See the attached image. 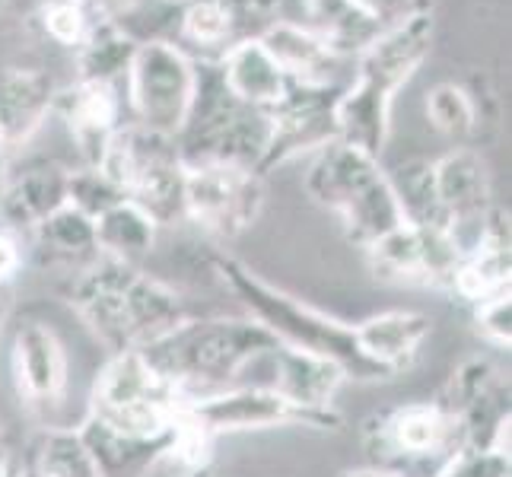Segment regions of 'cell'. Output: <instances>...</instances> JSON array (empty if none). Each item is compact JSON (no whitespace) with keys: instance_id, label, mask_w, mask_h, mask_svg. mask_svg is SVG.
<instances>
[{"instance_id":"52a82bcc","label":"cell","mask_w":512,"mask_h":477,"mask_svg":"<svg viewBox=\"0 0 512 477\" xmlns=\"http://www.w3.org/2000/svg\"><path fill=\"white\" fill-rule=\"evenodd\" d=\"M360 439L369 468L395 477H439L471 446L465 423L439 398L369 414Z\"/></svg>"},{"instance_id":"4dcf8cb0","label":"cell","mask_w":512,"mask_h":477,"mask_svg":"<svg viewBox=\"0 0 512 477\" xmlns=\"http://www.w3.org/2000/svg\"><path fill=\"white\" fill-rule=\"evenodd\" d=\"M261 45L290 80H325V67L338 58L309 26H296L290 20H280L268 29Z\"/></svg>"},{"instance_id":"6da1fadb","label":"cell","mask_w":512,"mask_h":477,"mask_svg":"<svg viewBox=\"0 0 512 477\" xmlns=\"http://www.w3.org/2000/svg\"><path fill=\"white\" fill-rule=\"evenodd\" d=\"M67 306L109 353H140L185 318L182 299L137 264L99 255L74 274L64 290Z\"/></svg>"},{"instance_id":"60d3db41","label":"cell","mask_w":512,"mask_h":477,"mask_svg":"<svg viewBox=\"0 0 512 477\" xmlns=\"http://www.w3.org/2000/svg\"><path fill=\"white\" fill-rule=\"evenodd\" d=\"M338 477H395V474H388V471H379V468H347V471H341Z\"/></svg>"},{"instance_id":"ffe728a7","label":"cell","mask_w":512,"mask_h":477,"mask_svg":"<svg viewBox=\"0 0 512 477\" xmlns=\"http://www.w3.org/2000/svg\"><path fill=\"white\" fill-rule=\"evenodd\" d=\"M58 86L42 67H0V153L32 140L55 105Z\"/></svg>"},{"instance_id":"cb8c5ba5","label":"cell","mask_w":512,"mask_h":477,"mask_svg":"<svg viewBox=\"0 0 512 477\" xmlns=\"http://www.w3.org/2000/svg\"><path fill=\"white\" fill-rule=\"evenodd\" d=\"M271 366V388H277L280 395H287L296 404H306V408H334V398H338L341 385L347 382L341 366L284 344L271 353Z\"/></svg>"},{"instance_id":"277c9868","label":"cell","mask_w":512,"mask_h":477,"mask_svg":"<svg viewBox=\"0 0 512 477\" xmlns=\"http://www.w3.org/2000/svg\"><path fill=\"white\" fill-rule=\"evenodd\" d=\"M210 261H214V271L220 274L223 284L245 306L249 318H255L261 328H268L284 347L303 350L341 366V373L353 382H385L379 369L363 357L357 325H347L328 312L312 309L303 299L268 284L236 258L214 255Z\"/></svg>"},{"instance_id":"7c38bea8","label":"cell","mask_w":512,"mask_h":477,"mask_svg":"<svg viewBox=\"0 0 512 477\" xmlns=\"http://www.w3.org/2000/svg\"><path fill=\"white\" fill-rule=\"evenodd\" d=\"M264 175L207 163L185 166V220L217 239H236L252 229L264 210Z\"/></svg>"},{"instance_id":"30bf717a","label":"cell","mask_w":512,"mask_h":477,"mask_svg":"<svg viewBox=\"0 0 512 477\" xmlns=\"http://www.w3.org/2000/svg\"><path fill=\"white\" fill-rule=\"evenodd\" d=\"M185 417L207 436L277 430V427H306V430H338L341 414L334 408H306L271 385H233L214 395L185 401Z\"/></svg>"},{"instance_id":"ba28073f","label":"cell","mask_w":512,"mask_h":477,"mask_svg":"<svg viewBox=\"0 0 512 477\" xmlns=\"http://www.w3.org/2000/svg\"><path fill=\"white\" fill-rule=\"evenodd\" d=\"M99 169L125 191L156 226L185 220V163L175 137L140 128L137 121L121 125Z\"/></svg>"},{"instance_id":"ab89813d","label":"cell","mask_w":512,"mask_h":477,"mask_svg":"<svg viewBox=\"0 0 512 477\" xmlns=\"http://www.w3.org/2000/svg\"><path fill=\"white\" fill-rule=\"evenodd\" d=\"M360 4L376 16L382 26H395L417 13H430L433 0H360Z\"/></svg>"},{"instance_id":"d590c367","label":"cell","mask_w":512,"mask_h":477,"mask_svg":"<svg viewBox=\"0 0 512 477\" xmlns=\"http://www.w3.org/2000/svg\"><path fill=\"white\" fill-rule=\"evenodd\" d=\"M118 201H125V191H121L99 166H83L77 172H70V179H67V204L77 207L80 214L96 220L99 214H105V210L115 207Z\"/></svg>"},{"instance_id":"836d02e7","label":"cell","mask_w":512,"mask_h":477,"mask_svg":"<svg viewBox=\"0 0 512 477\" xmlns=\"http://www.w3.org/2000/svg\"><path fill=\"white\" fill-rule=\"evenodd\" d=\"M427 118L430 125L449 137V140H468L474 131H478V102L474 96L458 83H436L427 93Z\"/></svg>"},{"instance_id":"3957f363","label":"cell","mask_w":512,"mask_h":477,"mask_svg":"<svg viewBox=\"0 0 512 477\" xmlns=\"http://www.w3.org/2000/svg\"><path fill=\"white\" fill-rule=\"evenodd\" d=\"M433 10L385 26L357 55V80L341 90L334 121L338 140L369 156L385 150L392 131V105L404 83L427 61L433 45Z\"/></svg>"},{"instance_id":"4316f807","label":"cell","mask_w":512,"mask_h":477,"mask_svg":"<svg viewBox=\"0 0 512 477\" xmlns=\"http://www.w3.org/2000/svg\"><path fill=\"white\" fill-rule=\"evenodd\" d=\"M32 239L45 264H61V268L83 271L86 264H93L99 258L96 223L70 204L61 207L58 214H51L45 223L35 226Z\"/></svg>"},{"instance_id":"f1b7e54d","label":"cell","mask_w":512,"mask_h":477,"mask_svg":"<svg viewBox=\"0 0 512 477\" xmlns=\"http://www.w3.org/2000/svg\"><path fill=\"white\" fill-rule=\"evenodd\" d=\"M137 55V42L121 29L112 13L90 29V35L74 51L77 58V80H96V83H115L128 77V67Z\"/></svg>"},{"instance_id":"74e56055","label":"cell","mask_w":512,"mask_h":477,"mask_svg":"<svg viewBox=\"0 0 512 477\" xmlns=\"http://www.w3.org/2000/svg\"><path fill=\"white\" fill-rule=\"evenodd\" d=\"M439 477H509V452L493 446H468Z\"/></svg>"},{"instance_id":"7bdbcfd3","label":"cell","mask_w":512,"mask_h":477,"mask_svg":"<svg viewBox=\"0 0 512 477\" xmlns=\"http://www.w3.org/2000/svg\"><path fill=\"white\" fill-rule=\"evenodd\" d=\"M10 468H13V462H10V449H7V443H4V436H0V477H4Z\"/></svg>"},{"instance_id":"1f68e13d","label":"cell","mask_w":512,"mask_h":477,"mask_svg":"<svg viewBox=\"0 0 512 477\" xmlns=\"http://www.w3.org/2000/svg\"><path fill=\"white\" fill-rule=\"evenodd\" d=\"M388 182H392L404 223L449 229L446 214L436 198L433 163H427V159H408V163H401L395 172H388Z\"/></svg>"},{"instance_id":"8992f818","label":"cell","mask_w":512,"mask_h":477,"mask_svg":"<svg viewBox=\"0 0 512 477\" xmlns=\"http://www.w3.org/2000/svg\"><path fill=\"white\" fill-rule=\"evenodd\" d=\"M194 67H198L194 99L185 125L179 137H175L182 163L185 166L226 163L261 175L264 156H268V144H271L268 115L239 102L229 93L217 61H194Z\"/></svg>"},{"instance_id":"44dd1931","label":"cell","mask_w":512,"mask_h":477,"mask_svg":"<svg viewBox=\"0 0 512 477\" xmlns=\"http://www.w3.org/2000/svg\"><path fill=\"white\" fill-rule=\"evenodd\" d=\"M430 334H433V318L417 309H388L357 322V341L363 357L385 379H395L404 369H411Z\"/></svg>"},{"instance_id":"c3c4849f","label":"cell","mask_w":512,"mask_h":477,"mask_svg":"<svg viewBox=\"0 0 512 477\" xmlns=\"http://www.w3.org/2000/svg\"><path fill=\"white\" fill-rule=\"evenodd\" d=\"M172 4H188V0H172Z\"/></svg>"},{"instance_id":"d4e9b609","label":"cell","mask_w":512,"mask_h":477,"mask_svg":"<svg viewBox=\"0 0 512 477\" xmlns=\"http://www.w3.org/2000/svg\"><path fill=\"white\" fill-rule=\"evenodd\" d=\"M217 67L223 74V83L229 86V93L261 112H268L271 105L284 96L290 83V77L277 67V61L268 55V48L261 42L233 45L217 61Z\"/></svg>"},{"instance_id":"f546056e","label":"cell","mask_w":512,"mask_h":477,"mask_svg":"<svg viewBox=\"0 0 512 477\" xmlns=\"http://www.w3.org/2000/svg\"><path fill=\"white\" fill-rule=\"evenodd\" d=\"M93 223H96L99 255L115 258V261H128V264H137L153 249L156 229H160L144 214V210L128 198L118 201L115 207H109L105 214H99Z\"/></svg>"},{"instance_id":"9c48e42d","label":"cell","mask_w":512,"mask_h":477,"mask_svg":"<svg viewBox=\"0 0 512 477\" xmlns=\"http://www.w3.org/2000/svg\"><path fill=\"white\" fill-rule=\"evenodd\" d=\"M182 411V392L156 373L144 353H112L96 376L86 417L128 436H163L175 430Z\"/></svg>"},{"instance_id":"7dc6e473","label":"cell","mask_w":512,"mask_h":477,"mask_svg":"<svg viewBox=\"0 0 512 477\" xmlns=\"http://www.w3.org/2000/svg\"><path fill=\"white\" fill-rule=\"evenodd\" d=\"M4 477H26V474H23V471H20V468H16V465H13V468H10V471H7V474H4Z\"/></svg>"},{"instance_id":"5bb4252c","label":"cell","mask_w":512,"mask_h":477,"mask_svg":"<svg viewBox=\"0 0 512 477\" xmlns=\"http://www.w3.org/2000/svg\"><path fill=\"white\" fill-rule=\"evenodd\" d=\"M366 258L373 274L385 284L449 290L462 249L443 226L401 223L385 239L369 245Z\"/></svg>"},{"instance_id":"4fadbf2b","label":"cell","mask_w":512,"mask_h":477,"mask_svg":"<svg viewBox=\"0 0 512 477\" xmlns=\"http://www.w3.org/2000/svg\"><path fill=\"white\" fill-rule=\"evenodd\" d=\"M341 86L328 80H290L284 96H280L268 112L271 144L264 156L261 175H268L274 166L287 163L293 156L315 153L331 140H338V109Z\"/></svg>"},{"instance_id":"ee69618b","label":"cell","mask_w":512,"mask_h":477,"mask_svg":"<svg viewBox=\"0 0 512 477\" xmlns=\"http://www.w3.org/2000/svg\"><path fill=\"white\" fill-rule=\"evenodd\" d=\"M96 4H99V7H105V10H109V13H118L121 7H128L131 0H96Z\"/></svg>"},{"instance_id":"ac0fdd59","label":"cell","mask_w":512,"mask_h":477,"mask_svg":"<svg viewBox=\"0 0 512 477\" xmlns=\"http://www.w3.org/2000/svg\"><path fill=\"white\" fill-rule=\"evenodd\" d=\"M51 112L61 115L70 140L77 144L86 166H99L102 153L109 150L121 121V96L115 83L74 80L55 93Z\"/></svg>"},{"instance_id":"8d00e7d4","label":"cell","mask_w":512,"mask_h":477,"mask_svg":"<svg viewBox=\"0 0 512 477\" xmlns=\"http://www.w3.org/2000/svg\"><path fill=\"white\" fill-rule=\"evenodd\" d=\"M471 309H474V325H478L481 338L497 350H509V344H512V299H509V293L484 299V303L471 306Z\"/></svg>"},{"instance_id":"e575fe53","label":"cell","mask_w":512,"mask_h":477,"mask_svg":"<svg viewBox=\"0 0 512 477\" xmlns=\"http://www.w3.org/2000/svg\"><path fill=\"white\" fill-rule=\"evenodd\" d=\"M229 48L242 42H261L284 16V0H217Z\"/></svg>"},{"instance_id":"9a60e30c","label":"cell","mask_w":512,"mask_h":477,"mask_svg":"<svg viewBox=\"0 0 512 477\" xmlns=\"http://www.w3.org/2000/svg\"><path fill=\"white\" fill-rule=\"evenodd\" d=\"M446 408L465 423L474 449L493 446L509 452V379L497 360L474 353L455 366L443 398Z\"/></svg>"},{"instance_id":"8fae6325","label":"cell","mask_w":512,"mask_h":477,"mask_svg":"<svg viewBox=\"0 0 512 477\" xmlns=\"http://www.w3.org/2000/svg\"><path fill=\"white\" fill-rule=\"evenodd\" d=\"M198 83L188 51L172 42H144L128 67V102L140 128L179 137Z\"/></svg>"},{"instance_id":"83f0119b","label":"cell","mask_w":512,"mask_h":477,"mask_svg":"<svg viewBox=\"0 0 512 477\" xmlns=\"http://www.w3.org/2000/svg\"><path fill=\"white\" fill-rule=\"evenodd\" d=\"M29 477H99L90 449L77 427H45L29 439L26 452Z\"/></svg>"},{"instance_id":"f35d334b","label":"cell","mask_w":512,"mask_h":477,"mask_svg":"<svg viewBox=\"0 0 512 477\" xmlns=\"http://www.w3.org/2000/svg\"><path fill=\"white\" fill-rule=\"evenodd\" d=\"M23 239L16 229H10L7 223H0V293H4L16 277L23 274Z\"/></svg>"},{"instance_id":"bcb514c9","label":"cell","mask_w":512,"mask_h":477,"mask_svg":"<svg viewBox=\"0 0 512 477\" xmlns=\"http://www.w3.org/2000/svg\"><path fill=\"white\" fill-rule=\"evenodd\" d=\"M13 4H16V0H0V16H4Z\"/></svg>"},{"instance_id":"603a6c76","label":"cell","mask_w":512,"mask_h":477,"mask_svg":"<svg viewBox=\"0 0 512 477\" xmlns=\"http://www.w3.org/2000/svg\"><path fill=\"white\" fill-rule=\"evenodd\" d=\"M175 427H179V423H175ZM77 430L93 455L99 477H150L153 468L163 465L166 449L175 433L172 430L163 436H128V433L105 427V423L93 417H83Z\"/></svg>"},{"instance_id":"2e32d148","label":"cell","mask_w":512,"mask_h":477,"mask_svg":"<svg viewBox=\"0 0 512 477\" xmlns=\"http://www.w3.org/2000/svg\"><path fill=\"white\" fill-rule=\"evenodd\" d=\"M10 373L16 395L32 414L48 417L61 411L67 398L70 366L58 331L45 322H26L16 328L10 344Z\"/></svg>"},{"instance_id":"d6a6232c","label":"cell","mask_w":512,"mask_h":477,"mask_svg":"<svg viewBox=\"0 0 512 477\" xmlns=\"http://www.w3.org/2000/svg\"><path fill=\"white\" fill-rule=\"evenodd\" d=\"M102 16H109V10L99 7L96 0H42L32 20L45 32V39L77 51Z\"/></svg>"},{"instance_id":"7402d4cb","label":"cell","mask_w":512,"mask_h":477,"mask_svg":"<svg viewBox=\"0 0 512 477\" xmlns=\"http://www.w3.org/2000/svg\"><path fill=\"white\" fill-rule=\"evenodd\" d=\"M67 179L70 169H64L61 163H51V159H35V163H26L20 172H10L0 217L16 233H23V229L32 233L51 214L67 207Z\"/></svg>"},{"instance_id":"5b68a950","label":"cell","mask_w":512,"mask_h":477,"mask_svg":"<svg viewBox=\"0 0 512 477\" xmlns=\"http://www.w3.org/2000/svg\"><path fill=\"white\" fill-rule=\"evenodd\" d=\"M306 191L315 204L338 217L347 242L363 252L404 223L392 182H388V172H382L379 159L344 140H331L312 153Z\"/></svg>"},{"instance_id":"d6986e66","label":"cell","mask_w":512,"mask_h":477,"mask_svg":"<svg viewBox=\"0 0 512 477\" xmlns=\"http://www.w3.org/2000/svg\"><path fill=\"white\" fill-rule=\"evenodd\" d=\"M509 214L493 204L487 214L478 239L458 258V268L452 274V293L465 299L468 306H478L484 299L509 293Z\"/></svg>"},{"instance_id":"f6af8a7d","label":"cell","mask_w":512,"mask_h":477,"mask_svg":"<svg viewBox=\"0 0 512 477\" xmlns=\"http://www.w3.org/2000/svg\"><path fill=\"white\" fill-rule=\"evenodd\" d=\"M4 315H7V299H4V293H0V325H4Z\"/></svg>"},{"instance_id":"e0dca14e","label":"cell","mask_w":512,"mask_h":477,"mask_svg":"<svg viewBox=\"0 0 512 477\" xmlns=\"http://www.w3.org/2000/svg\"><path fill=\"white\" fill-rule=\"evenodd\" d=\"M433 182L449 233L455 236L458 249L465 252L478 239L487 214L493 210V179L487 159L471 147H455L433 163Z\"/></svg>"},{"instance_id":"7a4b0ae2","label":"cell","mask_w":512,"mask_h":477,"mask_svg":"<svg viewBox=\"0 0 512 477\" xmlns=\"http://www.w3.org/2000/svg\"><path fill=\"white\" fill-rule=\"evenodd\" d=\"M280 341L249 315L182 318L169 334L140 350L147 363L182 392L185 401L245 385V373L271 360Z\"/></svg>"},{"instance_id":"b9f144b4","label":"cell","mask_w":512,"mask_h":477,"mask_svg":"<svg viewBox=\"0 0 512 477\" xmlns=\"http://www.w3.org/2000/svg\"><path fill=\"white\" fill-rule=\"evenodd\" d=\"M7 179H10V166H7V156L0 153V204H4V191H7Z\"/></svg>"},{"instance_id":"484cf974","label":"cell","mask_w":512,"mask_h":477,"mask_svg":"<svg viewBox=\"0 0 512 477\" xmlns=\"http://www.w3.org/2000/svg\"><path fill=\"white\" fill-rule=\"evenodd\" d=\"M309 29L331 48V55H360L385 29L360 0H303Z\"/></svg>"}]
</instances>
